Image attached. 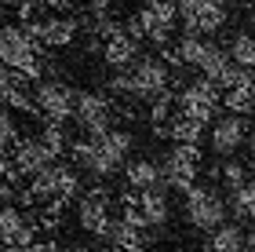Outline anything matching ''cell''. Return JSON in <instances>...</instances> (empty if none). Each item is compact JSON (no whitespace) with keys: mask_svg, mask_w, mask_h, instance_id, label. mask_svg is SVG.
<instances>
[{"mask_svg":"<svg viewBox=\"0 0 255 252\" xmlns=\"http://www.w3.org/2000/svg\"><path fill=\"white\" fill-rule=\"evenodd\" d=\"M248 150H252V161H255V128L248 132Z\"/></svg>","mask_w":255,"mask_h":252,"instance_id":"cell-30","label":"cell"},{"mask_svg":"<svg viewBox=\"0 0 255 252\" xmlns=\"http://www.w3.org/2000/svg\"><path fill=\"white\" fill-rule=\"evenodd\" d=\"M215 179H223L226 190H237V187H245V183H248V168L241 161H230V157H226V161L219 165V176Z\"/></svg>","mask_w":255,"mask_h":252,"instance_id":"cell-22","label":"cell"},{"mask_svg":"<svg viewBox=\"0 0 255 252\" xmlns=\"http://www.w3.org/2000/svg\"><path fill=\"white\" fill-rule=\"evenodd\" d=\"M226 212L234 216V220H245V223H255V183H252V179L245 183V187L230 190Z\"/></svg>","mask_w":255,"mask_h":252,"instance_id":"cell-16","label":"cell"},{"mask_svg":"<svg viewBox=\"0 0 255 252\" xmlns=\"http://www.w3.org/2000/svg\"><path fill=\"white\" fill-rule=\"evenodd\" d=\"M182 198H186V220H190V227H197V231H215V227L226 223V201H223V194H219L215 187L193 183Z\"/></svg>","mask_w":255,"mask_h":252,"instance_id":"cell-5","label":"cell"},{"mask_svg":"<svg viewBox=\"0 0 255 252\" xmlns=\"http://www.w3.org/2000/svg\"><path fill=\"white\" fill-rule=\"evenodd\" d=\"M245 252H255V223H252V231L245 234Z\"/></svg>","mask_w":255,"mask_h":252,"instance_id":"cell-29","label":"cell"},{"mask_svg":"<svg viewBox=\"0 0 255 252\" xmlns=\"http://www.w3.org/2000/svg\"><path fill=\"white\" fill-rule=\"evenodd\" d=\"M33 139L40 143V150L51 157V161H59V157L69 150V135H66V128L62 124H44V128L33 135Z\"/></svg>","mask_w":255,"mask_h":252,"instance_id":"cell-18","label":"cell"},{"mask_svg":"<svg viewBox=\"0 0 255 252\" xmlns=\"http://www.w3.org/2000/svg\"><path fill=\"white\" fill-rule=\"evenodd\" d=\"M11 165H15L18 172V179H33L40 168H48L51 165V157L40 150V143L33 139V135H26V139H15V146H11Z\"/></svg>","mask_w":255,"mask_h":252,"instance_id":"cell-10","label":"cell"},{"mask_svg":"<svg viewBox=\"0 0 255 252\" xmlns=\"http://www.w3.org/2000/svg\"><path fill=\"white\" fill-rule=\"evenodd\" d=\"M226 4H204L197 7L193 15H182V29L186 37H208V33H219L226 26Z\"/></svg>","mask_w":255,"mask_h":252,"instance_id":"cell-11","label":"cell"},{"mask_svg":"<svg viewBox=\"0 0 255 252\" xmlns=\"http://www.w3.org/2000/svg\"><path fill=\"white\" fill-rule=\"evenodd\" d=\"M11 252H55V242H33V245H26V249H11Z\"/></svg>","mask_w":255,"mask_h":252,"instance_id":"cell-25","label":"cell"},{"mask_svg":"<svg viewBox=\"0 0 255 252\" xmlns=\"http://www.w3.org/2000/svg\"><path fill=\"white\" fill-rule=\"evenodd\" d=\"M223 106H226V113H234V117H252L255 113V88H226Z\"/></svg>","mask_w":255,"mask_h":252,"instance_id":"cell-21","label":"cell"},{"mask_svg":"<svg viewBox=\"0 0 255 252\" xmlns=\"http://www.w3.org/2000/svg\"><path fill=\"white\" fill-rule=\"evenodd\" d=\"M0 4H18V0H0Z\"/></svg>","mask_w":255,"mask_h":252,"instance_id":"cell-31","label":"cell"},{"mask_svg":"<svg viewBox=\"0 0 255 252\" xmlns=\"http://www.w3.org/2000/svg\"><path fill=\"white\" fill-rule=\"evenodd\" d=\"M73 95L77 91L62 84V81H40L33 91V106H37V117H44V124H62L73 121Z\"/></svg>","mask_w":255,"mask_h":252,"instance_id":"cell-7","label":"cell"},{"mask_svg":"<svg viewBox=\"0 0 255 252\" xmlns=\"http://www.w3.org/2000/svg\"><path fill=\"white\" fill-rule=\"evenodd\" d=\"M106 245L113 252H146L149 249V231H138V227H128L124 220H113Z\"/></svg>","mask_w":255,"mask_h":252,"instance_id":"cell-13","label":"cell"},{"mask_svg":"<svg viewBox=\"0 0 255 252\" xmlns=\"http://www.w3.org/2000/svg\"><path fill=\"white\" fill-rule=\"evenodd\" d=\"M201 161H204L201 143H175L171 154L164 157V165H160V187L186 194L197 183V176H201Z\"/></svg>","mask_w":255,"mask_h":252,"instance_id":"cell-2","label":"cell"},{"mask_svg":"<svg viewBox=\"0 0 255 252\" xmlns=\"http://www.w3.org/2000/svg\"><path fill=\"white\" fill-rule=\"evenodd\" d=\"M171 110H175V95H171V88L149 99V121H153V128H157V124H168Z\"/></svg>","mask_w":255,"mask_h":252,"instance_id":"cell-23","label":"cell"},{"mask_svg":"<svg viewBox=\"0 0 255 252\" xmlns=\"http://www.w3.org/2000/svg\"><path fill=\"white\" fill-rule=\"evenodd\" d=\"M248 117H234V113H219V117L208 124V139H212V150L219 157H234L241 146L248 143Z\"/></svg>","mask_w":255,"mask_h":252,"instance_id":"cell-9","label":"cell"},{"mask_svg":"<svg viewBox=\"0 0 255 252\" xmlns=\"http://www.w3.org/2000/svg\"><path fill=\"white\" fill-rule=\"evenodd\" d=\"M15 139H18V124H15V117H11V110H0V157L11 154Z\"/></svg>","mask_w":255,"mask_h":252,"instance_id":"cell-24","label":"cell"},{"mask_svg":"<svg viewBox=\"0 0 255 252\" xmlns=\"http://www.w3.org/2000/svg\"><path fill=\"white\" fill-rule=\"evenodd\" d=\"M135 18L142 26V40H153L157 48H168L171 33H175V22H179V11L171 0H146L135 11Z\"/></svg>","mask_w":255,"mask_h":252,"instance_id":"cell-8","label":"cell"},{"mask_svg":"<svg viewBox=\"0 0 255 252\" xmlns=\"http://www.w3.org/2000/svg\"><path fill=\"white\" fill-rule=\"evenodd\" d=\"M138 216H142V223L149 231H157V227H164L171 220V201L168 194L153 187V190H138Z\"/></svg>","mask_w":255,"mask_h":252,"instance_id":"cell-12","label":"cell"},{"mask_svg":"<svg viewBox=\"0 0 255 252\" xmlns=\"http://www.w3.org/2000/svg\"><path fill=\"white\" fill-rule=\"evenodd\" d=\"M131 150H135V135L128 128H117V124H113L110 132L95 135V139L84 135V139L69 143L66 154H69V165L77 172H88V176H95V179H110V176H117L124 168Z\"/></svg>","mask_w":255,"mask_h":252,"instance_id":"cell-1","label":"cell"},{"mask_svg":"<svg viewBox=\"0 0 255 252\" xmlns=\"http://www.w3.org/2000/svg\"><path fill=\"white\" fill-rule=\"evenodd\" d=\"M88 7H91V15H110L113 0H88Z\"/></svg>","mask_w":255,"mask_h":252,"instance_id":"cell-26","label":"cell"},{"mask_svg":"<svg viewBox=\"0 0 255 252\" xmlns=\"http://www.w3.org/2000/svg\"><path fill=\"white\" fill-rule=\"evenodd\" d=\"M179 102V113H186V117L201 121L204 128L219 117V110H223V91H219L212 81H204V77H197V81H190L186 88L175 95Z\"/></svg>","mask_w":255,"mask_h":252,"instance_id":"cell-6","label":"cell"},{"mask_svg":"<svg viewBox=\"0 0 255 252\" xmlns=\"http://www.w3.org/2000/svg\"><path fill=\"white\" fill-rule=\"evenodd\" d=\"M44 7H51V11H69L73 7V0H40Z\"/></svg>","mask_w":255,"mask_h":252,"instance_id":"cell-27","label":"cell"},{"mask_svg":"<svg viewBox=\"0 0 255 252\" xmlns=\"http://www.w3.org/2000/svg\"><path fill=\"white\" fill-rule=\"evenodd\" d=\"M208 48H212V40H208V37H186V33H182V40L175 44V55H179L182 66H201Z\"/></svg>","mask_w":255,"mask_h":252,"instance_id":"cell-20","label":"cell"},{"mask_svg":"<svg viewBox=\"0 0 255 252\" xmlns=\"http://www.w3.org/2000/svg\"><path fill=\"white\" fill-rule=\"evenodd\" d=\"M124 183H128V190H153V187H160V165L149 161V157L124 161Z\"/></svg>","mask_w":255,"mask_h":252,"instance_id":"cell-15","label":"cell"},{"mask_svg":"<svg viewBox=\"0 0 255 252\" xmlns=\"http://www.w3.org/2000/svg\"><path fill=\"white\" fill-rule=\"evenodd\" d=\"M208 252H245V231L237 223L215 227L212 238H208Z\"/></svg>","mask_w":255,"mask_h":252,"instance_id":"cell-17","label":"cell"},{"mask_svg":"<svg viewBox=\"0 0 255 252\" xmlns=\"http://www.w3.org/2000/svg\"><path fill=\"white\" fill-rule=\"evenodd\" d=\"M113 117H117V106H113L110 95H102V91H77L73 95V121L84 128L88 139L110 132Z\"/></svg>","mask_w":255,"mask_h":252,"instance_id":"cell-4","label":"cell"},{"mask_svg":"<svg viewBox=\"0 0 255 252\" xmlns=\"http://www.w3.org/2000/svg\"><path fill=\"white\" fill-rule=\"evenodd\" d=\"M135 59H138V40H131L124 29L117 33V37L102 40V62L113 66V70H128Z\"/></svg>","mask_w":255,"mask_h":252,"instance_id":"cell-14","label":"cell"},{"mask_svg":"<svg viewBox=\"0 0 255 252\" xmlns=\"http://www.w3.org/2000/svg\"><path fill=\"white\" fill-rule=\"evenodd\" d=\"M55 252H95V249H88V245H55Z\"/></svg>","mask_w":255,"mask_h":252,"instance_id":"cell-28","label":"cell"},{"mask_svg":"<svg viewBox=\"0 0 255 252\" xmlns=\"http://www.w3.org/2000/svg\"><path fill=\"white\" fill-rule=\"evenodd\" d=\"M230 62L241 66V70H252L255 73V37L252 33H237L234 40H230Z\"/></svg>","mask_w":255,"mask_h":252,"instance_id":"cell-19","label":"cell"},{"mask_svg":"<svg viewBox=\"0 0 255 252\" xmlns=\"http://www.w3.org/2000/svg\"><path fill=\"white\" fill-rule=\"evenodd\" d=\"M113 194L102 187V183H95L91 190H80V198H77V223H80V231H88V234H95L99 242H106V234H110V227H113Z\"/></svg>","mask_w":255,"mask_h":252,"instance_id":"cell-3","label":"cell"}]
</instances>
